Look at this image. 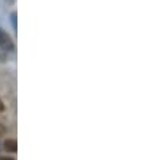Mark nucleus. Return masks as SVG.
I'll use <instances>...</instances> for the list:
<instances>
[{
    "label": "nucleus",
    "mask_w": 151,
    "mask_h": 160,
    "mask_svg": "<svg viewBox=\"0 0 151 160\" xmlns=\"http://www.w3.org/2000/svg\"><path fill=\"white\" fill-rule=\"evenodd\" d=\"M0 46L4 47V48H12V43L10 41V37L6 34V32H3L2 30H0Z\"/></svg>",
    "instance_id": "obj_1"
},
{
    "label": "nucleus",
    "mask_w": 151,
    "mask_h": 160,
    "mask_svg": "<svg viewBox=\"0 0 151 160\" xmlns=\"http://www.w3.org/2000/svg\"><path fill=\"white\" fill-rule=\"evenodd\" d=\"M4 149L8 152H16L18 151V143L15 140H6L4 141Z\"/></svg>",
    "instance_id": "obj_2"
},
{
    "label": "nucleus",
    "mask_w": 151,
    "mask_h": 160,
    "mask_svg": "<svg viewBox=\"0 0 151 160\" xmlns=\"http://www.w3.org/2000/svg\"><path fill=\"white\" fill-rule=\"evenodd\" d=\"M0 160H14V159H11V158H4V156H0Z\"/></svg>",
    "instance_id": "obj_3"
},
{
    "label": "nucleus",
    "mask_w": 151,
    "mask_h": 160,
    "mask_svg": "<svg viewBox=\"0 0 151 160\" xmlns=\"http://www.w3.org/2000/svg\"><path fill=\"white\" fill-rule=\"evenodd\" d=\"M3 109H4V106H3V104H2V102H0V112H2Z\"/></svg>",
    "instance_id": "obj_4"
}]
</instances>
